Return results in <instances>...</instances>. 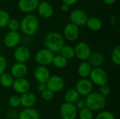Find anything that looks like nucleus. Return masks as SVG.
<instances>
[{"mask_svg":"<svg viewBox=\"0 0 120 119\" xmlns=\"http://www.w3.org/2000/svg\"><path fill=\"white\" fill-rule=\"evenodd\" d=\"M7 27L11 32H18L20 29V22L15 18H11Z\"/></svg>","mask_w":120,"mask_h":119,"instance_id":"473e14b6","label":"nucleus"},{"mask_svg":"<svg viewBox=\"0 0 120 119\" xmlns=\"http://www.w3.org/2000/svg\"><path fill=\"white\" fill-rule=\"evenodd\" d=\"M86 25L89 30L92 32H98L103 27V22L98 17L92 16L88 18Z\"/></svg>","mask_w":120,"mask_h":119,"instance_id":"5701e85b","label":"nucleus"},{"mask_svg":"<svg viewBox=\"0 0 120 119\" xmlns=\"http://www.w3.org/2000/svg\"><path fill=\"white\" fill-rule=\"evenodd\" d=\"M59 53L61 55H63L68 60H72L74 58H75V53L74 47L68 44H65Z\"/></svg>","mask_w":120,"mask_h":119,"instance_id":"393cba45","label":"nucleus"},{"mask_svg":"<svg viewBox=\"0 0 120 119\" xmlns=\"http://www.w3.org/2000/svg\"><path fill=\"white\" fill-rule=\"evenodd\" d=\"M13 55L16 62L25 64L30 59L31 52L28 47L25 46H18L15 48Z\"/></svg>","mask_w":120,"mask_h":119,"instance_id":"9b49d317","label":"nucleus"},{"mask_svg":"<svg viewBox=\"0 0 120 119\" xmlns=\"http://www.w3.org/2000/svg\"><path fill=\"white\" fill-rule=\"evenodd\" d=\"M39 3V0H18V8L21 12L30 14L37 10Z\"/></svg>","mask_w":120,"mask_h":119,"instance_id":"2eb2a0df","label":"nucleus"},{"mask_svg":"<svg viewBox=\"0 0 120 119\" xmlns=\"http://www.w3.org/2000/svg\"><path fill=\"white\" fill-rule=\"evenodd\" d=\"M43 43L45 48L53 53H58L65 45V39L58 32H49L44 36Z\"/></svg>","mask_w":120,"mask_h":119,"instance_id":"f257e3e1","label":"nucleus"},{"mask_svg":"<svg viewBox=\"0 0 120 119\" xmlns=\"http://www.w3.org/2000/svg\"><path fill=\"white\" fill-rule=\"evenodd\" d=\"M93 67L88 61L82 62L77 67V74L81 79H88Z\"/></svg>","mask_w":120,"mask_h":119,"instance_id":"4be33fe9","label":"nucleus"},{"mask_svg":"<svg viewBox=\"0 0 120 119\" xmlns=\"http://www.w3.org/2000/svg\"><path fill=\"white\" fill-rule=\"evenodd\" d=\"M62 1L63 4H66L70 6L75 4L78 1V0H62Z\"/></svg>","mask_w":120,"mask_h":119,"instance_id":"ea45409f","label":"nucleus"},{"mask_svg":"<svg viewBox=\"0 0 120 119\" xmlns=\"http://www.w3.org/2000/svg\"><path fill=\"white\" fill-rule=\"evenodd\" d=\"M74 48H75V57L82 62L88 61L92 53L91 47L88 43H86L84 41L78 42L75 45Z\"/></svg>","mask_w":120,"mask_h":119,"instance_id":"423d86ee","label":"nucleus"},{"mask_svg":"<svg viewBox=\"0 0 120 119\" xmlns=\"http://www.w3.org/2000/svg\"><path fill=\"white\" fill-rule=\"evenodd\" d=\"M21 41V36L18 32H7L4 37V44L8 48H15L19 46Z\"/></svg>","mask_w":120,"mask_h":119,"instance_id":"ddd939ff","label":"nucleus"},{"mask_svg":"<svg viewBox=\"0 0 120 119\" xmlns=\"http://www.w3.org/2000/svg\"><path fill=\"white\" fill-rule=\"evenodd\" d=\"M9 13L4 9H0V28L7 27V25L10 20Z\"/></svg>","mask_w":120,"mask_h":119,"instance_id":"c756f323","label":"nucleus"},{"mask_svg":"<svg viewBox=\"0 0 120 119\" xmlns=\"http://www.w3.org/2000/svg\"><path fill=\"white\" fill-rule=\"evenodd\" d=\"M39 20L32 13L25 15L20 22V29L27 36H33L39 30Z\"/></svg>","mask_w":120,"mask_h":119,"instance_id":"f03ea898","label":"nucleus"},{"mask_svg":"<svg viewBox=\"0 0 120 119\" xmlns=\"http://www.w3.org/2000/svg\"><path fill=\"white\" fill-rule=\"evenodd\" d=\"M86 107L89 108L93 112H99L104 110L107 105L106 97L101 95L98 92H92L84 99Z\"/></svg>","mask_w":120,"mask_h":119,"instance_id":"7ed1b4c3","label":"nucleus"},{"mask_svg":"<svg viewBox=\"0 0 120 119\" xmlns=\"http://www.w3.org/2000/svg\"><path fill=\"white\" fill-rule=\"evenodd\" d=\"M7 116L8 119H18V113L14 109H11L7 112Z\"/></svg>","mask_w":120,"mask_h":119,"instance_id":"4c0bfd02","label":"nucleus"},{"mask_svg":"<svg viewBox=\"0 0 120 119\" xmlns=\"http://www.w3.org/2000/svg\"><path fill=\"white\" fill-rule=\"evenodd\" d=\"M110 59L112 62L119 66L120 65V46L117 45L112 50L111 55H110Z\"/></svg>","mask_w":120,"mask_h":119,"instance_id":"cd10ccee","label":"nucleus"},{"mask_svg":"<svg viewBox=\"0 0 120 119\" xmlns=\"http://www.w3.org/2000/svg\"><path fill=\"white\" fill-rule=\"evenodd\" d=\"M105 55L101 52H95L92 53L88 62L91 65L93 68L101 67L105 63Z\"/></svg>","mask_w":120,"mask_h":119,"instance_id":"aec40b11","label":"nucleus"},{"mask_svg":"<svg viewBox=\"0 0 120 119\" xmlns=\"http://www.w3.org/2000/svg\"><path fill=\"white\" fill-rule=\"evenodd\" d=\"M70 6L69 5L63 3V4L61 5L60 9H61V11H62L63 12H68V11H69V10H70Z\"/></svg>","mask_w":120,"mask_h":119,"instance_id":"a19ab883","label":"nucleus"},{"mask_svg":"<svg viewBox=\"0 0 120 119\" xmlns=\"http://www.w3.org/2000/svg\"><path fill=\"white\" fill-rule=\"evenodd\" d=\"M13 81L14 78L10 73L4 72L0 76V85L5 88H9L12 87Z\"/></svg>","mask_w":120,"mask_h":119,"instance_id":"a878e982","label":"nucleus"},{"mask_svg":"<svg viewBox=\"0 0 120 119\" xmlns=\"http://www.w3.org/2000/svg\"><path fill=\"white\" fill-rule=\"evenodd\" d=\"M94 119H115V116L111 112L103 110L98 112Z\"/></svg>","mask_w":120,"mask_h":119,"instance_id":"7c9ffc66","label":"nucleus"},{"mask_svg":"<svg viewBox=\"0 0 120 119\" xmlns=\"http://www.w3.org/2000/svg\"><path fill=\"white\" fill-rule=\"evenodd\" d=\"M110 92H111L110 87L108 84L99 86V91H98V93L101 95H103V97H106L109 96V95L110 94Z\"/></svg>","mask_w":120,"mask_h":119,"instance_id":"72a5a7b5","label":"nucleus"},{"mask_svg":"<svg viewBox=\"0 0 120 119\" xmlns=\"http://www.w3.org/2000/svg\"><path fill=\"white\" fill-rule=\"evenodd\" d=\"M89 80L91 83L96 86H101L108 84L109 81V75L108 72L102 67L93 68L90 75Z\"/></svg>","mask_w":120,"mask_h":119,"instance_id":"20e7f679","label":"nucleus"},{"mask_svg":"<svg viewBox=\"0 0 120 119\" xmlns=\"http://www.w3.org/2000/svg\"><path fill=\"white\" fill-rule=\"evenodd\" d=\"M20 105L26 108H33V107L37 103V96L36 95L30 91H28L20 96Z\"/></svg>","mask_w":120,"mask_h":119,"instance_id":"6ab92c4d","label":"nucleus"},{"mask_svg":"<svg viewBox=\"0 0 120 119\" xmlns=\"http://www.w3.org/2000/svg\"><path fill=\"white\" fill-rule=\"evenodd\" d=\"M12 88L13 90L18 95H22L30 90V83L26 78H20L14 79Z\"/></svg>","mask_w":120,"mask_h":119,"instance_id":"dca6fc26","label":"nucleus"},{"mask_svg":"<svg viewBox=\"0 0 120 119\" xmlns=\"http://www.w3.org/2000/svg\"><path fill=\"white\" fill-rule=\"evenodd\" d=\"M41 94V97L42 99L46 101V102H50L51 101L53 97H54V93L53 92H51V90L46 89V90H44Z\"/></svg>","mask_w":120,"mask_h":119,"instance_id":"f704fd0d","label":"nucleus"},{"mask_svg":"<svg viewBox=\"0 0 120 119\" xmlns=\"http://www.w3.org/2000/svg\"><path fill=\"white\" fill-rule=\"evenodd\" d=\"M6 67H7V60L6 58L4 55H0V76L5 72Z\"/></svg>","mask_w":120,"mask_h":119,"instance_id":"c9c22d12","label":"nucleus"},{"mask_svg":"<svg viewBox=\"0 0 120 119\" xmlns=\"http://www.w3.org/2000/svg\"><path fill=\"white\" fill-rule=\"evenodd\" d=\"M8 105L12 108H17L20 106V96L18 95H11L8 100Z\"/></svg>","mask_w":120,"mask_h":119,"instance_id":"2f4dec72","label":"nucleus"},{"mask_svg":"<svg viewBox=\"0 0 120 119\" xmlns=\"http://www.w3.org/2000/svg\"><path fill=\"white\" fill-rule=\"evenodd\" d=\"M79 34L80 32L79 27L71 22L66 24L63 27L62 35L64 39L68 40V41H75L79 37Z\"/></svg>","mask_w":120,"mask_h":119,"instance_id":"1a4fd4ad","label":"nucleus"},{"mask_svg":"<svg viewBox=\"0 0 120 119\" xmlns=\"http://www.w3.org/2000/svg\"><path fill=\"white\" fill-rule=\"evenodd\" d=\"M37 11L39 15L44 19H49L51 18L54 13V9L52 4L46 1H39Z\"/></svg>","mask_w":120,"mask_h":119,"instance_id":"4468645a","label":"nucleus"},{"mask_svg":"<svg viewBox=\"0 0 120 119\" xmlns=\"http://www.w3.org/2000/svg\"><path fill=\"white\" fill-rule=\"evenodd\" d=\"M77 117H79V119H94V115L91 110L85 107L78 111Z\"/></svg>","mask_w":120,"mask_h":119,"instance_id":"c85d7f7f","label":"nucleus"},{"mask_svg":"<svg viewBox=\"0 0 120 119\" xmlns=\"http://www.w3.org/2000/svg\"><path fill=\"white\" fill-rule=\"evenodd\" d=\"M80 98L79 94L75 88H72L68 90L65 95H64V100L65 102L70 103V104H75V102Z\"/></svg>","mask_w":120,"mask_h":119,"instance_id":"b1692460","label":"nucleus"},{"mask_svg":"<svg viewBox=\"0 0 120 119\" xmlns=\"http://www.w3.org/2000/svg\"><path fill=\"white\" fill-rule=\"evenodd\" d=\"M68 60L60 54L55 55L53 62H52V64L53 65V66L58 69L65 68L68 65Z\"/></svg>","mask_w":120,"mask_h":119,"instance_id":"bb28decb","label":"nucleus"},{"mask_svg":"<svg viewBox=\"0 0 120 119\" xmlns=\"http://www.w3.org/2000/svg\"><path fill=\"white\" fill-rule=\"evenodd\" d=\"M51 76V73L47 67L38 65L34 70V77L37 83H46Z\"/></svg>","mask_w":120,"mask_h":119,"instance_id":"f3484780","label":"nucleus"},{"mask_svg":"<svg viewBox=\"0 0 120 119\" xmlns=\"http://www.w3.org/2000/svg\"><path fill=\"white\" fill-rule=\"evenodd\" d=\"M75 107H76V108L77 109L78 111L79 110H81V109H84V108L86 107V104H85L84 100L80 99V98L75 102Z\"/></svg>","mask_w":120,"mask_h":119,"instance_id":"e433bc0d","label":"nucleus"},{"mask_svg":"<svg viewBox=\"0 0 120 119\" xmlns=\"http://www.w3.org/2000/svg\"><path fill=\"white\" fill-rule=\"evenodd\" d=\"M46 84L47 89L53 92L54 94L61 92L65 87L64 79L58 75L51 76Z\"/></svg>","mask_w":120,"mask_h":119,"instance_id":"9d476101","label":"nucleus"},{"mask_svg":"<svg viewBox=\"0 0 120 119\" xmlns=\"http://www.w3.org/2000/svg\"><path fill=\"white\" fill-rule=\"evenodd\" d=\"M37 90H38L39 93H42L44 90H46L47 89L46 84V83H39L37 84Z\"/></svg>","mask_w":120,"mask_h":119,"instance_id":"58836bf2","label":"nucleus"},{"mask_svg":"<svg viewBox=\"0 0 120 119\" xmlns=\"http://www.w3.org/2000/svg\"><path fill=\"white\" fill-rule=\"evenodd\" d=\"M41 116L38 110L34 108H26L18 113V119H40Z\"/></svg>","mask_w":120,"mask_h":119,"instance_id":"412c9836","label":"nucleus"},{"mask_svg":"<svg viewBox=\"0 0 120 119\" xmlns=\"http://www.w3.org/2000/svg\"><path fill=\"white\" fill-rule=\"evenodd\" d=\"M101 1L106 5H112L117 1V0H101Z\"/></svg>","mask_w":120,"mask_h":119,"instance_id":"79ce46f5","label":"nucleus"},{"mask_svg":"<svg viewBox=\"0 0 120 119\" xmlns=\"http://www.w3.org/2000/svg\"><path fill=\"white\" fill-rule=\"evenodd\" d=\"M88 18L87 13L82 9H75L71 11L69 15L70 22L79 27L86 25Z\"/></svg>","mask_w":120,"mask_h":119,"instance_id":"0eeeda50","label":"nucleus"},{"mask_svg":"<svg viewBox=\"0 0 120 119\" xmlns=\"http://www.w3.org/2000/svg\"><path fill=\"white\" fill-rule=\"evenodd\" d=\"M80 96H87L93 92L94 84L89 79H80L77 81L75 88Z\"/></svg>","mask_w":120,"mask_h":119,"instance_id":"f8f14e48","label":"nucleus"},{"mask_svg":"<svg viewBox=\"0 0 120 119\" xmlns=\"http://www.w3.org/2000/svg\"><path fill=\"white\" fill-rule=\"evenodd\" d=\"M78 110L74 104L63 102L60 106V116L62 119H76Z\"/></svg>","mask_w":120,"mask_h":119,"instance_id":"6e6552de","label":"nucleus"},{"mask_svg":"<svg viewBox=\"0 0 120 119\" xmlns=\"http://www.w3.org/2000/svg\"><path fill=\"white\" fill-rule=\"evenodd\" d=\"M27 72H28V68L26 64L15 62L11 66L10 74L14 78V79H16L20 78H25Z\"/></svg>","mask_w":120,"mask_h":119,"instance_id":"a211bd4d","label":"nucleus"},{"mask_svg":"<svg viewBox=\"0 0 120 119\" xmlns=\"http://www.w3.org/2000/svg\"><path fill=\"white\" fill-rule=\"evenodd\" d=\"M54 53L44 48L39 50L34 55V60L38 65L47 67L52 64Z\"/></svg>","mask_w":120,"mask_h":119,"instance_id":"39448f33","label":"nucleus"}]
</instances>
